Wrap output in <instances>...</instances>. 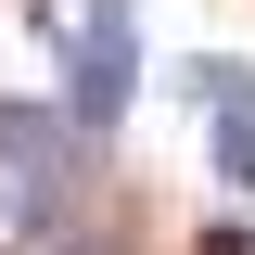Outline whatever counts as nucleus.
<instances>
[{"label": "nucleus", "instance_id": "nucleus-1", "mask_svg": "<svg viewBox=\"0 0 255 255\" xmlns=\"http://www.w3.org/2000/svg\"><path fill=\"white\" fill-rule=\"evenodd\" d=\"M90 140L102 128H77V102H0V217L51 230L77 204V179H90Z\"/></svg>", "mask_w": 255, "mask_h": 255}, {"label": "nucleus", "instance_id": "nucleus-2", "mask_svg": "<svg viewBox=\"0 0 255 255\" xmlns=\"http://www.w3.org/2000/svg\"><path fill=\"white\" fill-rule=\"evenodd\" d=\"M64 102H77V128H115L140 102V13L128 0H90L64 26Z\"/></svg>", "mask_w": 255, "mask_h": 255}, {"label": "nucleus", "instance_id": "nucleus-4", "mask_svg": "<svg viewBox=\"0 0 255 255\" xmlns=\"http://www.w3.org/2000/svg\"><path fill=\"white\" fill-rule=\"evenodd\" d=\"M243 90H255V77H243L230 51H204V64H179V102H191V115H217V102H243Z\"/></svg>", "mask_w": 255, "mask_h": 255}, {"label": "nucleus", "instance_id": "nucleus-3", "mask_svg": "<svg viewBox=\"0 0 255 255\" xmlns=\"http://www.w3.org/2000/svg\"><path fill=\"white\" fill-rule=\"evenodd\" d=\"M204 128H217V191H243V204H255V90H243V102H217Z\"/></svg>", "mask_w": 255, "mask_h": 255}]
</instances>
